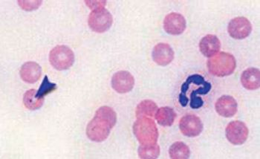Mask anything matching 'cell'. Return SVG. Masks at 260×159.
<instances>
[{
	"instance_id": "obj_24",
	"label": "cell",
	"mask_w": 260,
	"mask_h": 159,
	"mask_svg": "<svg viewBox=\"0 0 260 159\" xmlns=\"http://www.w3.org/2000/svg\"><path fill=\"white\" fill-rule=\"evenodd\" d=\"M86 3L89 7L91 8V9L94 10V9H99V8H104L106 5V1H86Z\"/></svg>"
},
{
	"instance_id": "obj_16",
	"label": "cell",
	"mask_w": 260,
	"mask_h": 159,
	"mask_svg": "<svg viewBox=\"0 0 260 159\" xmlns=\"http://www.w3.org/2000/svg\"><path fill=\"white\" fill-rule=\"evenodd\" d=\"M158 110V106L154 101L144 100L136 107V117L138 118H152Z\"/></svg>"
},
{
	"instance_id": "obj_21",
	"label": "cell",
	"mask_w": 260,
	"mask_h": 159,
	"mask_svg": "<svg viewBox=\"0 0 260 159\" xmlns=\"http://www.w3.org/2000/svg\"><path fill=\"white\" fill-rule=\"evenodd\" d=\"M160 155V147L158 144L141 145L139 148V155L143 159L158 158Z\"/></svg>"
},
{
	"instance_id": "obj_14",
	"label": "cell",
	"mask_w": 260,
	"mask_h": 159,
	"mask_svg": "<svg viewBox=\"0 0 260 159\" xmlns=\"http://www.w3.org/2000/svg\"><path fill=\"white\" fill-rule=\"evenodd\" d=\"M20 77L23 81L35 83L40 80L42 75L41 67L35 62H27L20 69Z\"/></svg>"
},
{
	"instance_id": "obj_23",
	"label": "cell",
	"mask_w": 260,
	"mask_h": 159,
	"mask_svg": "<svg viewBox=\"0 0 260 159\" xmlns=\"http://www.w3.org/2000/svg\"><path fill=\"white\" fill-rule=\"evenodd\" d=\"M21 8L25 11L36 10L42 4V1H18Z\"/></svg>"
},
{
	"instance_id": "obj_20",
	"label": "cell",
	"mask_w": 260,
	"mask_h": 159,
	"mask_svg": "<svg viewBox=\"0 0 260 159\" xmlns=\"http://www.w3.org/2000/svg\"><path fill=\"white\" fill-rule=\"evenodd\" d=\"M169 153L173 159H187L190 157V151L184 143L176 142L170 147Z\"/></svg>"
},
{
	"instance_id": "obj_19",
	"label": "cell",
	"mask_w": 260,
	"mask_h": 159,
	"mask_svg": "<svg viewBox=\"0 0 260 159\" xmlns=\"http://www.w3.org/2000/svg\"><path fill=\"white\" fill-rule=\"evenodd\" d=\"M35 89H30L25 93L23 96V104L27 109L30 110H37L41 108L44 104V99H39L37 96Z\"/></svg>"
},
{
	"instance_id": "obj_22",
	"label": "cell",
	"mask_w": 260,
	"mask_h": 159,
	"mask_svg": "<svg viewBox=\"0 0 260 159\" xmlns=\"http://www.w3.org/2000/svg\"><path fill=\"white\" fill-rule=\"evenodd\" d=\"M57 86L56 83H51L47 76H45L44 79L42 82L40 89L37 91V96L39 99H44L45 96L50 94L53 91L57 90Z\"/></svg>"
},
{
	"instance_id": "obj_7",
	"label": "cell",
	"mask_w": 260,
	"mask_h": 159,
	"mask_svg": "<svg viewBox=\"0 0 260 159\" xmlns=\"http://www.w3.org/2000/svg\"><path fill=\"white\" fill-rule=\"evenodd\" d=\"M229 35L236 40H243L249 36L252 30L251 23L243 17H236L229 24Z\"/></svg>"
},
{
	"instance_id": "obj_11",
	"label": "cell",
	"mask_w": 260,
	"mask_h": 159,
	"mask_svg": "<svg viewBox=\"0 0 260 159\" xmlns=\"http://www.w3.org/2000/svg\"><path fill=\"white\" fill-rule=\"evenodd\" d=\"M154 62L161 67H166L174 59V51L167 43H158L152 51Z\"/></svg>"
},
{
	"instance_id": "obj_2",
	"label": "cell",
	"mask_w": 260,
	"mask_h": 159,
	"mask_svg": "<svg viewBox=\"0 0 260 159\" xmlns=\"http://www.w3.org/2000/svg\"><path fill=\"white\" fill-rule=\"evenodd\" d=\"M207 65L212 75L216 77H225L231 75L235 71L237 62L232 54L219 52L209 59Z\"/></svg>"
},
{
	"instance_id": "obj_1",
	"label": "cell",
	"mask_w": 260,
	"mask_h": 159,
	"mask_svg": "<svg viewBox=\"0 0 260 159\" xmlns=\"http://www.w3.org/2000/svg\"><path fill=\"white\" fill-rule=\"evenodd\" d=\"M133 133L141 145L156 144L158 141V128L150 118H138L133 125Z\"/></svg>"
},
{
	"instance_id": "obj_9",
	"label": "cell",
	"mask_w": 260,
	"mask_h": 159,
	"mask_svg": "<svg viewBox=\"0 0 260 159\" xmlns=\"http://www.w3.org/2000/svg\"><path fill=\"white\" fill-rule=\"evenodd\" d=\"M134 77L126 71H120L112 77V88L120 94L129 92L134 87Z\"/></svg>"
},
{
	"instance_id": "obj_10",
	"label": "cell",
	"mask_w": 260,
	"mask_h": 159,
	"mask_svg": "<svg viewBox=\"0 0 260 159\" xmlns=\"http://www.w3.org/2000/svg\"><path fill=\"white\" fill-rule=\"evenodd\" d=\"M186 26L185 18L178 13H170L164 20V28L169 35H181L185 30Z\"/></svg>"
},
{
	"instance_id": "obj_17",
	"label": "cell",
	"mask_w": 260,
	"mask_h": 159,
	"mask_svg": "<svg viewBox=\"0 0 260 159\" xmlns=\"http://www.w3.org/2000/svg\"><path fill=\"white\" fill-rule=\"evenodd\" d=\"M176 118V113L173 109L165 107L158 109L155 114V119L158 124L163 126H170L173 124Z\"/></svg>"
},
{
	"instance_id": "obj_8",
	"label": "cell",
	"mask_w": 260,
	"mask_h": 159,
	"mask_svg": "<svg viewBox=\"0 0 260 159\" xmlns=\"http://www.w3.org/2000/svg\"><path fill=\"white\" fill-rule=\"evenodd\" d=\"M179 128L184 136L187 137H197L200 136L203 130V123L199 117L188 114L181 118Z\"/></svg>"
},
{
	"instance_id": "obj_3",
	"label": "cell",
	"mask_w": 260,
	"mask_h": 159,
	"mask_svg": "<svg viewBox=\"0 0 260 159\" xmlns=\"http://www.w3.org/2000/svg\"><path fill=\"white\" fill-rule=\"evenodd\" d=\"M114 126L115 125L108 120L95 114L93 119L88 123L86 136L94 142H102L109 137Z\"/></svg>"
},
{
	"instance_id": "obj_15",
	"label": "cell",
	"mask_w": 260,
	"mask_h": 159,
	"mask_svg": "<svg viewBox=\"0 0 260 159\" xmlns=\"http://www.w3.org/2000/svg\"><path fill=\"white\" fill-rule=\"evenodd\" d=\"M241 83L248 90L259 89L260 85V72L258 69L249 68L244 71L241 75Z\"/></svg>"
},
{
	"instance_id": "obj_18",
	"label": "cell",
	"mask_w": 260,
	"mask_h": 159,
	"mask_svg": "<svg viewBox=\"0 0 260 159\" xmlns=\"http://www.w3.org/2000/svg\"><path fill=\"white\" fill-rule=\"evenodd\" d=\"M211 89V84L208 82L201 85L197 89H193L190 94V105L192 109H200L203 106L204 101L198 94H207Z\"/></svg>"
},
{
	"instance_id": "obj_5",
	"label": "cell",
	"mask_w": 260,
	"mask_h": 159,
	"mask_svg": "<svg viewBox=\"0 0 260 159\" xmlns=\"http://www.w3.org/2000/svg\"><path fill=\"white\" fill-rule=\"evenodd\" d=\"M112 22V14L104 8H99L91 11L88 20L91 29L97 33H104L110 29Z\"/></svg>"
},
{
	"instance_id": "obj_6",
	"label": "cell",
	"mask_w": 260,
	"mask_h": 159,
	"mask_svg": "<svg viewBox=\"0 0 260 159\" xmlns=\"http://www.w3.org/2000/svg\"><path fill=\"white\" fill-rule=\"evenodd\" d=\"M225 133L229 142L234 145H242L248 139L249 130L243 122L234 120L229 123Z\"/></svg>"
},
{
	"instance_id": "obj_13",
	"label": "cell",
	"mask_w": 260,
	"mask_h": 159,
	"mask_svg": "<svg viewBox=\"0 0 260 159\" xmlns=\"http://www.w3.org/2000/svg\"><path fill=\"white\" fill-rule=\"evenodd\" d=\"M220 48V41L216 35H206L201 40L200 43L201 52L207 57H212L216 55L219 52Z\"/></svg>"
},
{
	"instance_id": "obj_12",
	"label": "cell",
	"mask_w": 260,
	"mask_h": 159,
	"mask_svg": "<svg viewBox=\"0 0 260 159\" xmlns=\"http://www.w3.org/2000/svg\"><path fill=\"white\" fill-rule=\"evenodd\" d=\"M237 102L234 98L229 96H223L216 101L215 108L221 117L231 118L237 112Z\"/></svg>"
},
{
	"instance_id": "obj_4",
	"label": "cell",
	"mask_w": 260,
	"mask_h": 159,
	"mask_svg": "<svg viewBox=\"0 0 260 159\" xmlns=\"http://www.w3.org/2000/svg\"><path fill=\"white\" fill-rule=\"evenodd\" d=\"M51 65L59 71L69 70L75 62V54L68 46H57L49 54Z\"/></svg>"
}]
</instances>
